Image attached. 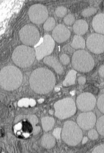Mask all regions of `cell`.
<instances>
[{
    "label": "cell",
    "mask_w": 104,
    "mask_h": 153,
    "mask_svg": "<svg viewBox=\"0 0 104 153\" xmlns=\"http://www.w3.org/2000/svg\"><path fill=\"white\" fill-rule=\"evenodd\" d=\"M23 135L25 136V137H28L29 136V134L28 133H24L23 134Z\"/></svg>",
    "instance_id": "obj_39"
},
{
    "label": "cell",
    "mask_w": 104,
    "mask_h": 153,
    "mask_svg": "<svg viewBox=\"0 0 104 153\" xmlns=\"http://www.w3.org/2000/svg\"><path fill=\"white\" fill-rule=\"evenodd\" d=\"M67 8L64 6H59L56 8L55 10L56 16L60 18H62L64 17L67 14Z\"/></svg>",
    "instance_id": "obj_23"
},
{
    "label": "cell",
    "mask_w": 104,
    "mask_h": 153,
    "mask_svg": "<svg viewBox=\"0 0 104 153\" xmlns=\"http://www.w3.org/2000/svg\"><path fill=\"white\" fill-rule=\"evenodd\" d=\"M43 62L45 64L53 68L58 74H61L63 73V68L55 57L53 56L45 57L43 60Z\"/></svg>",
    "instance_id": "obj_14"
},
{
    "label": "cell",
    "mask_w": 104,
    "mask_h": 153,
    "mask_svg": "<svg viewBox=\"0 0 104 153\" xmlns=\"http://www.w3.org/2000/svg\"><path fill=\"white\" fill-rule=\"evenodd\" d=\"M77 74V72L76 71L73 70L70 71L63 82V85L65 87H68L74 85L76 78Z\"/></svg>",
    "instance_id": "obj_19"
},
{
    "label": "cell",
    "mask_w": 104,
    "mask_h": 153,
    "mask_svg": "<svg viewBox=\"0 0 104 153\" xmlns=\"http://www.w3.org/2000/svg\"><path fill=\"white\" fill-rule=\"evenodd\" d=\"M43 101H44V100H42V99H40V100H39V103H42Z\"/></svg>",
    "instance_id": "obj_41"
},
{
    "label": "cell",
    "mask_w": 104,
    "mask_h": 153,
    "mask_svg": "<svg viewBox=\"0 0 104 153\" xmlns=\"http://www.w3.org/2000/svg\"><path fill=\"white\" fill-rule=\"evenodd\" d=\"M29 19L32 23L40 25L47 20L49 16L48 10L45 6L40 4H34L28 11Z\"/></svg>",
    "instance_id": "obj_8"
},
{
    "label": "cell",
    "mask_w": 104,
    "mask_h": 153,
    "mask_svg": "<svg viewBox=\"0 0 104 153\" xmlns=\"http://www.w3.org/2000/svg\"><path fill=\"white\" fill-rule=\"evenodd\" d=\"M97 106L99 111L104 114V94H102L98 99Z\"/></svg>",
    "instance_id": "obj_25"
},
{
    "label": "cell",
    "mask_w": 104,
    "mask_h": 153,
    "mask_svg": "<svg viewBox=\"0 0 104 153\" xmlns=\"http://www.w3.org/2000/svg\"><path fill=\"white\" fill-rule=\"evenodd\" d=\"M87 47L88 50L95 54L104 52V36L100 34H91L87 39Z\"/></svg>",
    "instance_id": "obj_10"
},
{
    "label": "cell",
    "mask_w": 104,
    "mask_h": 153,
    "mask_svg": "<svg viewBox=\"0 0 104 153\" xmlns=\"http://www.w3.org/2000/svg\"><path fill=\"white\" fill-rule=\"evenodd\" d=\"M62 137L63 140L68 145L75 146L81 141L83 133L75 122L68 121L64 123Z\"/></svg>",
    "instance_id": "obj_4"
},
{
    "label": "cell",
    "mask_w": 104,
    "mask_h": 153,
    "mask_svg": "<svg viewBox=\"0 0 104 153\" xmlns=\"http://www.w3.org/2000/svg\"><path fill=\"white\" fill-rule=\"evenodd\" d=\"M30 84L36 93L45 94L53 89L56 83L55 76L51 71L44 68L36 69L30 77Z\"/></svg>",
    "instance_id": "obj_1"
},
{
    "label": "cell",
    "mask_w": 104,
    "mask_h": 153,
    "mask_svg": "<svg viewBox=\"0 0 104 153\" xmlns=\"http://www.w3.org/2000/svg\"><path fill=\"white\" fill-rule=\"evenodd\" d=\"M42 143L43 147L49 149L55 146L56 143L55 140L51 135L46 134L42 137Z\"/></svg>",
    "instance_id": "obj_17"
},
{
    "label": "cell",
    "mask_w": 104,
    "mask_h": 153,
    "mask_svg": "<svg viewBox=\"0 0 104 153\" xmlns=\"http://www.w3.org/2000/svg\"><path fill=\"white\" fill-rule=\"evenodd\" d=\"M49 113L50 114H51V115H52V114H53V111L50 110V111H49Z\"/></svg>",
    "instance_id": "obj_42"
},
{
    "label": "cell",
    "mask_w": 104,
    "mask_h": 153,
    "mask_svg": "<svg viewBox=\"0 0 104 153\" xmlns=\"http://www.w3.org/2000/svg\"><path fill=\"white\" fill-rule=\"evenodd\" d=\"M55 25L56 21L55 19L52 17H49L43 25V28L47 31H51L55 27Z\"/></svg>",
    "instance_id": "obj_21"
},
{
    "label": "cell",
    "mask_w": 104,
    "mask_h": 153,
    "mask_svg": "<svg viewBox=\"0 0 104 153\" xmlns=\"http://www.w3.org/2000/svg\"><path fill=\"white\" fill-rule=\"evenodd\" d=\"M28 119L33 127L38 123V120L35 115H31L27 116Z\"/></svg>",
    "instance_id": "obj_29"
},
{
    "label": "cell",
    "mask_w": 104,
    "mask_h": 153,
    "mask_svg": "<svg viewBox=\"0 0 104 153\" xmlns=\"http://www.w3.org/2000/svg\"><path fill=\"white\" fill-rule=\"evenodd\" d=\"M61 128H57L54 130L53 132V134L56 138L59 139L60 138V134Z\"/></svg>",
    "instance_id": "obj_31"
},
{
    "label": "cell",
    "mask_w": 104,
    "mask_h": 153,
    "mask_svg": "<svg viewBox=\"0 0 104 153\" xmlns=\"http://www.w3.org/2000/svg\"><path fill=\"white\" fill-rule=\"evenodd\" d=\"M55 46V42L49 35H45L42 44L35 49L37 59L39 61L47 56L50 55Z\"/></svg>",
    "instance_id": "obj_9"
},
{
    "label": "cell",
    "mask_w": 104,
    "mask_h": 153,
    "mask_svg": "<svg viewBox=\"0 0 104 153\" xmlns=\"http://www.w3.org/2000/svg\"><path fill=\"white\" fill-rule=\"evenodd\" d=\"M73 68L79 71L86 73L90 71L94 66L91 55L84 50H79L74 54L71 60Z\"/></svg>",
    "instance_id": "obj_5"
},
{
    "label": "cell",
    "mask_w": 104,
    "mask_h": 153,
    "mask_svg": "<svg viewBox=\"0 0 104 153\" xmlns=\"http://www.w3.org/2000/svg\"><path fill=\"white\" fill-rule=\"evenodd\" d=\"M92 153H104V144L100 145L95 148L93 151Z\"/></svg>",
    "instance_id": "obj_30"
},
{
    "label": "cell",
    "mask_w": 104,
    "mask_h": 153,
    "mask_svg": "<svg viewBox=\"0 0 104 153\" xmlns=\"http://www.w3.org/2000/svg\"><path fill=\"white\" fill-rule=\"evenodd\" d=\"M92 27L94 31L100 34H104V13L97 14L92 21Z\"/></svg>",
    "instance_id": "obj_15"
},
{
    "label": "cell",
    "mask_w": 104,
    "mask_h": 153,
    "mask_svg": "<svg viewBox=\"0 0 104 153\" xmlns=\"http://www.w3.org/2000/svg\"><path fill=\"white\" fill-rule=\"evenodd\" d=\"M29 103L30 105H31V106H33V105H35V101L33 100H31L29 101Z\"/></svg>",
    "instance_id": "obj_37"
},
{
    "label": "cell",
    "mask_w": 104,
    "mask_h": 153,
    "mask_svg": "<svg viewBox=\"0 0 104 153\" xmlns=\"http://www.w3.org/2000/svg\"><path fill=\"white\" fill-rule=\"evenodd\" d=\"M96 126L99 134L104 137V116H101L97 120Z\"/></svg>",
    "instance_id": "obj_22"
},
{
    "label": "cell",
    "mask_w": 104,
    "mask_h": 153,
    "mask_svg": "<svg viewBox=\"0 0 104 153\" xmlns=\"http://www.w3.org/2000/svg\"><path fill=\"white\" fill-rule=\"evenodd\" d=\"M21 42L27 46H33L37 44L40 39L38 29L34 25H27L23 27L19 32Z\"/></svg>",
    "instance_id": "obj_7"
},
{
    "label": "cell",
    "mask_w": 104,
    "mask_h": 153,
    "mask_svg": "<svg viewBox=\"0 0 104 153\" xmlns=\"http://www.w3.org/2000/svg\"><path fill=\"white\" fill-rule=\"evenodd\" d=\"M60 61L64 65H67L70 62V58L68 55L64 54L61 56Z\"/></svg>",
    "instance_id": "obj_28"
},
{
    "label": "cell",
    "mask_w": 104,
    "mask_h": 153,
    "mask_svg": "<svg viewBox=\"0 0 104 153\" xmlns=\"http://www.w3.org/2000/svg\"><path fill=\"white\" fill-rule=\"evenodd\" d=\"M42 123L43 130L47 132L53 128L55 124V120L53 118L45 117L42 118Z\"/></svg>",
    "instance_id": "obj_20"
},
{
    "label": "cell",
    "mask_w": 104,
    "mask_h": 153,
    "mask_svg": "<svg viewBox=\"0 0 104 153\" xmlns=\"http://www.w3.org/2000/svg\"><path fill=\"white\" fill-rule=\"evenodd\" d=\"M69 30L64 25L60 24L56 26L52 32V36L56 42L61 43L65 42L70 37Z\"/></svg>",
    "instance_id": "obj_13"
},
{
    "label": "cell",
    "mask_w": 104,
    "mask_h": 153,
    "mask_svg": "<svg viewBox=\"0 0 104 153\" xmlns=\"http://www.w3.org/2000/svg\"><path fill=\"white\" fill-rule=\"evenodd\" d=\"M36 58L35 51L26 45L17 46L12 55L13 62L19 68H29L33 63Z\"/></svg>",
    "instance_id": "obj_3"
},
{
    "label": "cell",
    "mask_w": 104,
    "mask_h": 153,
    "mask_svg": "<svg viewBox=\"0 0 104 153\" xmlns=\"http://www.w3.org/2000/svg\"><path fill=\"white\" fill-rule=\"evenodd\" d=\"M88 140V138L87 137H84L83 140H82V143H86V142H87Z\"/></svg>",
    "instance_id": "obj_38"
},
{
    "label": "cell",
    "mask_w": 104,
    "mask_h": 153,
    "mask_svg": "<svg viewBox=\"0 0 104 153\" xmlns=\"http://www.w3.org/2000/svg\"><path fill=\"white\" fill-rule=\"evenodd\" d=\"M73 29L76 34L79 36L82 35L88 31V26L85 21L79 20L75 22L73 26Z\"/></svg>",
    "instance_id": "obj_16"
},
{
    "label": "cell",
    "mask_w": 104,
    "mask_h": 153,
    "mask_svg": "<svg viewBox=\"0 0 104 153\" xmlns=\"http://www.w3.org/2000/svg\"><path fill=\"white\" fill-rule=\"evenodd\" d=\"M75 18L72 14L67 15L64 19V22L67 25H70L73 24L75 21Z\"/></svg>",
    "instance_id": "obj_26"
},
{
    "label": "cell",
    "mask_w": 104,
    "mask_h": 153,
    "mask_svg": "<svg viewBox=\"0 0 104 153\" xmlns=\"http://www.w3.org/2000/svg\"><path fill=\"white\" fill-rule=\"evenodd\" d=\"M99 72L100 76L104 78V65L101 66L100 68Z\"/></svg>",
    "instance_id": "obj_34"
},
{
    "label": "cell",
    "mask_w": 104,
    "mask_h": 153,
    "mask_svg": "<svg viewBox=\"0 0 104 153\" xmlns=\"http://www.w3.org/2000/svg\"><path fill=\"white\" fill-rule=\"evenodd\" d=\"M40 126H35L33 127V134L35 135L37 134L40 132Z\"/></svg>",
    "instance_id": "obj_35"
},
{
    "label": "cell",
    "mask_w": 104,
    "mask_h": 153,
    "mask_svg": "<svg viewBox=\"0 0 104 153\" xmlns=\"http://www.w3.org/2000/svg\"><path fill=\"white\" fill-rule=\"evenodd\" d=\"M60 89L59 88H56L55 89V91H58L60 90Z\"/></svg>",
    "instance_id": "obj_40"
},
{
    "label": "cell",
    "mask_w": 104,
    "mask_h": 153,
    "mask_svg": "<svg viewBox=\"0 0 104 153\" xmlns=\"http://www.w3.org/2000/svg\"><path fill=\"white\" fill-rule=\"evenodd\" d=\"M96 122V116L91 112L81 113L78 116L77 123L79 126L84 130L92 129Z\"/></svg>",
    "instance_id": "obj_12"
},
{
    "label": "cell",
    "mask_w": 104,
    "mask_h": 153,
    "mask_svg": "<svg viewBox=\"0 0 104 153\" xmlns=\"http://www.w3.org/2000/svg\"></svg>",
    "instance_id": "obj_43"
},
{
    "label": "cell",
    "mask_w": 104,
    "mask_h": 153,
    "mask_svg": "<svg viewBox=\"0 0 104 153\" xmlns=\"http://www.w3.org/2000/svg\"><path fill=\"white\" fill-rule=\"evenodd\" d=\"M86 79L85 77L81 76L78 79V82L81 85H83L86 82Z\"/></svg>",
    "instance_id": "obj_33"
},
{
    "label": "cell",
    "mask_w": 104,
    "mask_h": 153,
    "mask_svg": "<svg viewBox=\"0 0 104 153\" xmlns=\"http://www.w3.org/2000/svg\"><path fill=\"white\" fill-rule=\"evenodd\" d=\"M97 12L96 8L93 7L88 8L84 10L82 13V16L87 17L95 14Z\"/></svg>",
    "instance_id": "obj_24"
},
{
    "label": "cell",
    "mask_w": 104,
    "mask_h": 153,
    "mask_svg": "<svg viewBox=\"0 0 104 153\" xmlns=\"http://www.w3.org/2000/svg\"><path fill=\"white\" fill-rule=\"evenodd\" d=\"M96 100L94 95L88 92L80 94L77 97V104L78 109L83 112H88L94 108Z\"/></svg>",
    "instance_id": "obj_11"
},
{
    "label": "cell",
    "mask_w": 104,
    "mask_h": 153,
    "mask_svg": "<svg viewBox=\"0 0 104 153\" xmlns=\"http://www.w3.org/2000/svg\"><path fill=\"white\" fill-rule=\"evenodd\" d=\"M22 81V73L16 67L5 66L0 72V85L4 90L9 91L16 90L20 87Z\"/></svg>",
    "instance_id": "obj_2"
},
{
    "label": "cell",
    "mask_w": 104,
    "mask_h": 153,
    "mask_svg": "<svg viewBox=\"0 0 104 153\" xmlns=\"http://www.w3.org/2000/svg\"><path fill=\"white\" fill-rule=\"evenodd\" d=\"M29 104V100L27 99H24L22 100H20L19 102L18 105L19 106H22L23 105L24 106H27Z\"/></svg>",
    "instance_id": "obj_32"
},
{
    "label": "cell",
    "mask_w": 104,
    "mask_h": 153,
    "mask_svg": "<svg viewBox=\"0 0 104 153\" xmlns=\"http://www.w3.org/2000/svg\"><path fill=\"white\" fill-rule=\"evenodd\" d=\"M71 45L72 48L74 49H83L85 48V41L81 36L76 35L74 36Z\"/></svg>",
    "instance_id": "obj_18"
},
{
    "label": "cell",
    "mask_w": 104,
    "mask_h": 153,
    "mask_svg": "<svg viewBox=\"0 0 104 153\" xmlns=\"http://www.w3.org/2000/svg\"><path fill=\"white\" fill-rule=\"evenodd\" d=\"M88 135L89 138L92 140H96L99 137L98 133L94 129L89 131Z\"/></svg>",
    "instance_id": "obj_27"
},
{
    "label": "cell",
    "mask_w": 104,
    "mask_h": 153,
    "mask_svg": "<svg viewBox=\"0 0 104 153\" xmlns=\"http://www.w3.org/2000/svg\"><path fill=\"white\" fill-rule=\"evenodd\" d=\"M55 115L60 119H65L71 117L77 111L75 103L73 99L66 98L58 101L54 105Z\"/></svg>",
    "instance_id": "obj_6"
},
{
    "label": "cell",
    "mask_w": 104,
    "mask_h": 153,
    "mask_svg": "<svg viewBox=\"0 0 104 153\" xmlns=\"http://www.w3.org/2000/svg\"><path fill=\"white\" fill-rule=\"evenodd\" d=\"M22 128V124L21 123H19L16 125L15 126V129L16 130H20Z\"/></svg>",
    "instance_id": "obj_36"
}]
</instances>
